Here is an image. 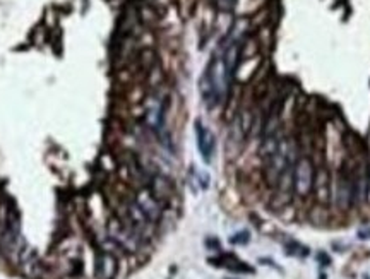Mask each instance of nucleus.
<instances>
[{
	"mask_svg": "<svg viewBox=\"0 0 370 279\" xmlns=\"http://www.w3.org/2000/svg\"><path fill=\"white\" fill-rule=\"evenodd\" d=\"M230 76L221 55H214L201 77V94L207 108H214L226 99L230 91Z\"/></svg>",
	"mask_w": 370,
	"mask_h": 279,
	"instance_id": "1",
	"label": "nucleus"
},
{
	"mask_svg": "<svg viewBox=\"0 0 370 279\" xmlns=\"http://www.w3.org/2000/svg\"><path fill=\"white\" fill-rule=\"evenodd\" d=\"M292 155H293L292 142H290L288 139H279L274 153L266 159L268 161V164H266V180H268L269 185L276 187L279 178H281L290 168H293Z\"/></svg>",
	"mask_w": 370,
	"mask_h": 279,
	"instance_id": "2",
	"label": "nucleus"
},
{
	"mask_svg": "<svg viewBox=\"0 0 370 279\" xmlns=\"http://www.w3.org/2000/svg\"><path fill=\"white\" fill-rule=\"evenodd\" d=\"M106 233L108 238L113 240L124 252L127 253H135L146 242L139 233H135L129 224H125L120 217H111L106 224Z\"/></svg>",
	"mask_w": 370,
	"mask_h": 279,
	"instance_id": "3",
	"label": "nucleus"
},
{
	"mask_svg": "<svg viewBox=\"0 0 370 279\" xmlns=\"http://www.w3.org/2000/svg\"><path fill=\"white\" fill-rule=\"evenodd\" d=\"M314 188V164L308 158H300L293 164V190L298 197H305Z\"/></svg>",
	"mask_w": 370,
	"mask_h": 279,
	"instance_id": "4",
	"label": "nucleus"
},
{
	"mask_svg": "<svg viewBox=\"0 0 370 279\" xmlns=\"http://www.w3.org/2000/svg\"><path fill=\"white\" fill-rule=\"evenodd\" d=\"M165 117H167V101L158 96H151L146 105V125L158 137L165 135Z\"/></svg>",
	"mask_w": 370,
	"mask_h": 279,
	"instance_id": "5",
	"label": "nucleus"
},
{
	"mask_svg": "<svg viewBox=\"0 0 370 279\" xmlns=\"http://www.w3.org/2000/svg\"><path fill=\"white\" fill-rule=\"evenodd\" d=\"M134 200H135V204L141 207L142 213L148 216V219L151 221V223L153 224L160 223V219L163 217V204L151 194V190L148 187L139 188Z\"/></svg>",
	"mask_w": 370,
	"mask_h": 279,
	"instance_id": "6",
	"label": "nucleus"
},
{
	"mask_svg": "<svg viewBox=\"0 0 370 279\" xmlns=\"http://www.w3.org/2000/svg\"><path fill=\"white\" fill-rule=\"evenodd\" d=\"M196 137H197V148L206 163L213 159L214 148H216V139H214L213 132L206 127L201 120L196 122Z\"/></svg>",
	"mask_w": 370,
	"mask_h": 279,
	"instance_id": "7",
	"label": "nucleus"
},
{
	"mask_svg": "<svg viewBox=\"0 0 370 279\" xmlns=\"http://www.w3.org/2000/svg\"><path fill=\"white\" fill-rule=\"evenodd\" d=\"M96 278L98 279H113L118 273V259L115 253L100 252L96 257Z\"/></svg>",
	"mask_w": 370,
	"mask_h": 279,
	"instance_id": "8",
	"label": "nucleus"
},
{
	"mask_svg": "<svg viewBox=\"0 0 370 279\" xmlns=\"http://www.w3.org/2000/svg\"><path fill=\"white\" fill-rule=\"evenodd\" d=\"M149 190L161 204L167 202L168 199L173 195V184L170 182V178L165 177L161 173H154L149 178Z\"/></svg>",
	"mask_w": 370,
	"mask_h": 279,
	"instance_id": "9",
	"label": "nucleus"
},
{
	"mask_svg": "<svg viewBox=\"0 0 370 279\" xmlns=\"http://www.w3.org/2000/svg\"><path fill=\"white\" fill-rule=\"evenodd\" d=\"M355 195V187L353 182L348 177H341L337 180V188H336V204L339 209H346L350 207L351 200H353Z\"/></svg>",
	"mask_w": 370,
	"mask_h": 279,
	"instance_id": "10",
	"label": "nucleus"
},
{
	"mask_svg": "<svg viewBox=\"0 0 370 279\" xmlns=\"http://www.w3.org/2000/svg\"><path fill=\"white\" fill-rule=\"evenodd\" d=\"M21 269L28 278H38L41 274V264L33 250H23L21 253Z\"/></svg>",
	"mask_w": 370,
	"mask_h": 279,
	"instance_id": "11",
	"label": "nucleus"
},
{
	"mask_svg": "<svg viewBox=\"0 0 370 279\" xmlns=\"http://www.w3.org/2000/svg\"><path fill=\"white\" fill-rule=\"evenodd\" d=\"M314 187H315V192H317V199L321 200V202H326L328 200V195H329V175L326 170H319L317 175H315V180H314Z\"/></svg>",
	"mask_w": 370,
	"mask_h": 279,
	"instance_id": "12",
	"label": "nucleus"
},
{
	"mask_svg": "<svg viewBox=\"0 0 370 279\" xmlns=\"http://www.w3.org/2000/svg\"><path fill=\"white\" fill-rule=\"evenodd\" d=\"M249 231H240V233H236L235 237H233L230 242L232 243H235V245H242V243H247L249 242Z\"/></svg>",
	"mask_w": 370,
	"mask_h": 279,
	"instance_id": "13",
	"label": "nucleus"
},
{
	"mask_svg": "<svg viewBox=\"0 0 370 279\" xmlns=\"http://www.w3.org/2000/svg\"><path fill=\"white\" fill-rule=\"evenodd\" d=\"M317 259L322 262V266H329V264H331V259H329V257L326 255V253H322V252L317 253Z\"/></svg>",
	"mask_w": 370,
	"mask_h": 279,
	"instance_id": "14",
	"label": "nucleus"
},
{
	"mask_svg": "<svg viewBox=\"0 0 370 279\" xmlns=\"http://www.w3.org/2000/svg\"><path fill=\"white\" fill-rule=\"evenodd\" d=\"M235 2L236 0H220V5L223 7V9H230Z\"/></svg>",
	"mask_w": 370,
	"mask_h": 279,
	"instance_id": "15",
	"label": "nucleus"
},
{
	"mask_svg": "<svg viewBox=\"0 0 370 279\" xmlns=\"http://www.w3.org/2000/svg\"><path fill=\"white\" fill-rule=\"evenodd\" d=\"M367 199H369V202H370V175H369V178H367Z\"/></svg>",
	"mask_w": 370,
	"mask_h": 279,
	"instance_id": "16",
	"label": "nucleus"
}]
</instances>
